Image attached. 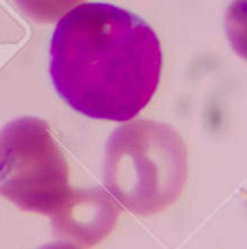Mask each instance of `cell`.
<instances>
[{
    "label": "cell",
    "mask_w": 247,
    "mask_h": 249,
    "mask_svg": "<svg viewBox=\"0 0 247 249\" xmlns=\"http://www.w3.org/2000/svg\"><path fill=\"white\" fill-rule=\"evenodd\" d=\"M17 7L32 20L48 23L63 18L83 0H15Z\"/></svg>",
    "instance_id": "6"
},
{
    "label": "cell",
    "mask_w": 247,
    "mask_h": 249,
    "mask_svg": "<svg viewBox=\"0 0 247 249\" xmlns=\"http://www.w3.org/2000/svg\"><path fill=\"white\" fill-rule=\"evenodd\" d=\"M163 66L160 41L140 16L109 3H83L52 34L49 76L74 111L130 121L154 96Z\"/></svg>",
    "instance_id": "1"
},
{
    "label": "cell",
    "mask_w": 247,
    "mask_h": 249,
    "mask_svg": "<svg viewBox=\"0 0 247 249\" xmlns=\"http://www.w3.org/2000/svg\"><path fill=\"white\" fill-rule=\"evenodd\" d=\"M68 165L45 121L22 117L0 131V196L19 209L52 216L71 193Z\"/></svg>",
    "instance_id": "3"
},
{
    "label": "cell",
    "mask_w": 247,
    "mask_h": 249,
    "mask_svg": "<svg viewBox=\"0 0 247 249\" xmlns=\"http://www.w3.org/2000/svg\"><path fill=\"white\" fill-rule=\"evenodd\" d=\"M39 249H80L77 248L76 245L73 244H68V242H55V244H49V245H45Z\"/></svg>",
    "instance_id": "7"
},
{
    "label": "cell",
    "mask_w": 247,
    "mask_h": 249,
    "mask_svg": "<svg viewBox=\"0 0 247 249\" xmlns=\"http://www.w3.org/2000/svg\"><path fill=\"white\" fill-rule=\"evenodd\" d=\"M224 26L231 48L247 61V0H233L226 12Z\"/></svg>",
    "instance_id": "5"
},
{
    "label": "cell",
    "mask_w": 247,
    "mask_h": 249,
    "mask_svg": "<svg viewBox=\"0 0 247 249\" xmlns=\"http://www.w3.org/2000/svg\"><path fill=\"white\" fill-rule=\"evenodd\" d=\"M118 216L119 206L106 191L100 188L71 190L51 220L58 236L90 248L111 233Z\"/></svg>",
    "instance_id": "4"
},
{
    "label": "cell",
    "mask_w": 247,
    "mask_h": 249,
    "mask_svg": "<svg viewBox=\"0 0 247 249\" xmlns=\"http://www.w3.org/2000/svg\"><path fill=\"white\" fill-rule=\"evenodd\" d=\"M105 184L135 214H156L173 204L188 178V152L178 131L156 121H132L108 140Z\"/></svg>",
    "instance_id": "2"
}]
</instances>
